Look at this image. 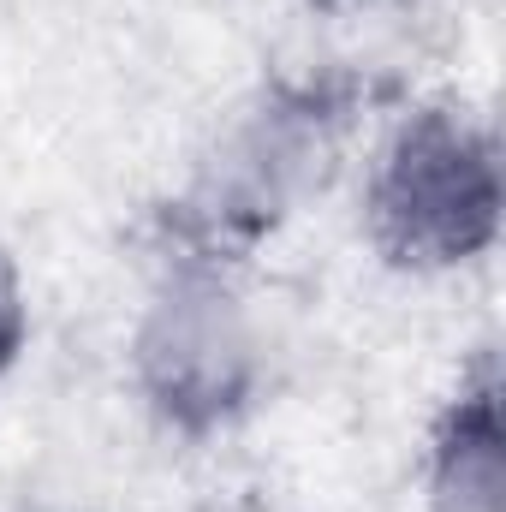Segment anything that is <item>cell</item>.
Here are the masks:
<instances>
[{"mask_svg":"<svg viewBox=\"0 0 506 512\" xmlns=\"http://www.w3.org/2000/svg\"><path fill=\"white\" fill-rule=\"evenodd\" d=\"M429 512H506V447L489 399H465L429 465Z\"/></svg>","mask_w":506,"mask_h":512,"instance_id":"obj_4","label":"cell"},{"mask_svg":"<svg viewBox=\"0 0 506 512\" xmlns=\"http://www.w3.org/2000/svg\"><path fill=\"white\" fill-rule=\"evenodd\" d=\"M370 203L381 239L405 262H465L501 221L495 143L459 114H417L381 149Z\"/></svg>","mask_w":506,"mask_h":512,"instance_id":"obj_2","label":"cell"},{"mask_svg":"<svg viewBox=\"0 0 506 512\" xmlns=\"http://www.w3.org/2000/svg\"><path fill=\"white\" fill-rule=\"evenodd\" d=\"M316 161V131L292 108H268L251 114L245 126L227 131V143L215 149L209 173H203V197L215 221H268L292 203V191L304 185Z\"/></svg>","mask_w":506,"mask_h":512,"instance_id":"obj_3","label":"cell"},{"mask_svg":"<svg viewBox=\"0 0 506 512\" xmlns=\"http://www.w3.org/2000/svg\"><path fill=\"white\" fill-rule=\"evenodd\" d=\"M131 364L149 405H161L173 423L203 429L251 399L262 370V334L233 280H221L215 268H179L143 304Z\"/></svg>","mask_w":506,"mask_h":512,"instance_id":"obj_1","label":"cell"},{"mask_svg":"<svg viewBox=\"0 0 506 512\" xmlns=\"http://www.w3.org/2000/svg\"><path fill=\"white\" fill-rule=\"evenodd\" d=\"M24 322H30V298H24V274L12 251L0 245V370L18 358V340H24Z\"/></svg>","mask_w":506,"mask_h":512,"instance_id":"obj_5","label":"cell"}]
</instances>
